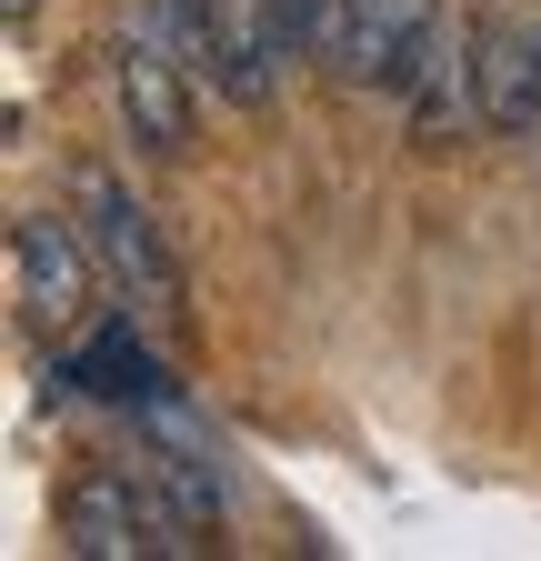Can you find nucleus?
<instances>
[{
	"label": "nucleus",
	"mask_w": 541,
	"mask_h": 561,
	"mask_svg": "<svg viewBox=\"0 0 541 561\" xmlns=\"http://www.w3.org/2000/svg\"><path fill=\"white\" fill-rule=\"evenodd\" d=\"M71 210H81V231L101 251V280L130 301V311H151V321H181V261L161 241V221L141 210V191H130L111 161H81L71 171Z\"/></svg>",
	"instance_id": "nucleus-1"
},
{
	"label": "nucleus",
	"mask_w": 541,
	"mask_h": 561,
	"mask_svg": "<svg viewBox=\"0 0 541 561\" xmlns=\"http://www.w3.org/2000/svg\"><path fill=\"white\" fill-rule=\"evenodd\" d=\"M111 111L130 130V151H151V161H181L191 130H200V81L181 70V50L141 11H130L120 41H111Z\"/></svg>",
	"instance_id": "nucleus-2"
},
{
	"label": "nucleus",
	"mask_w": 541,
	"mask_h": 561,
	"mask_svg": "<svg viewBox=\"0 0 541 561\" xmlns=\"http://www.w3.org/2000/svg\"><path fill=\"white\" fill-rule=\"evenodd\" d=\"M91 271H101V251L81 221H60V210H21L11 221V291L31 311V331L81 341L91 331Z\"/></svg>",
	"instance_id": "nucleus-3"
},
{
	"label": "nucleus",
	"mask_w": 541,
	"mask_h": 561,
	"mask_svg": "<svg viewBox=\"0 0 541 561\" xmlns=\"http://www.w3.org/2000/svg\"><path fill=\"white\" fill-rule=\"evenodd\" d=\"M401 130H412L422 151H451V140L482 130V21H461V11L431 21L412 81H401Z\"/></svg>",
	"instance_id": "nucleus-4"
},
{
	"label": "nucleus",
	"mask_w": 541,
	"mask_h": 561,
	"mask_svg": "<svg viewBox=\"0 0 541 561\" xmlns=\"http://www.w3.org/2000/svg\"><path fill=\"white\" fill-rule=\"evenodd\" d=\"M482 130H502V140L541 130V11L531 0L482 11Z\"/></svg>",
	"instance_id": "nucleus-5"
},
{
	"label": "nucleus",
	"mask_w": 541,
	"mask_h": 561,
	"mask_svg": "<svg viewBox=\"0 0 541 561\" xmlns=\"http://www.w3.org/2000/svg\"><path fill=\"white\" fill-rule=\"evenodd\" d=\"M441 21V0H352V21H342V50H331V70H342L352 91H381L401 101V81H412V60Z\"/></svg>",
	"instance_id": "nucleus-6"
},
{
	"label": "nucleus",
	"mask_w": 541,
	"mask_h": 561,
	"mask_svg": "<svg viewBox=\"0 0 541 561\" xmlns=\"http://www.w3.org/2000/svg\"><path fill=\"white\" fill-rule=\"evenodd\" d=\"M60 551H81V561H130V551H151L130 471H81L71 491H60Z\"/></svg>",
	"instance_id": "nucleus-7"
},
{
	"label": "nucleus",
	"mask_w": 541,
	"mask_h": 561,
	"mask_svg": "<svg viewBox=\"0 0 541 561\" xmlns=\"http://www.w3.org/2000/svg\"><path fill=\"white\" fill-rule=\"evenodd\" d=\"M60 381L91 391V401H130V411L171 391V381H161V362L141 351V311H130L120 331H81V351H71V371H60Z\"/></svg>",
	"instance_id": "nucleus-8"
},
{
	"label": "nucleus",
	"mask_w": 541,
	"mask_h": 561,
	"mask_svg": "<svg viewBox=\"0 0 541 561\" xmlns=\"http://www.w3.org/2000/svg\"><path fill=\"white\" fill-rule=\"evenodd\" d=\"M270 21H281V50L291 60H331V50H342L352 0H270Z\"/></svg>",
	"instance_id": "nucleus-9"
},
{
	"label": "nucleus",
	"mask_w": 541,
	"mask_h": 561,
	"mask_svg": "<svg viewBox=\"0 0 541 561\" xmlns=\"http://www.w3.org/2000/svg\"><path fill=\"white\" fill-rule=\"evenodd\" d=\"M0 11H11V31H31V11H41V0H0Z\"/></svg>",
	"instance_id": "nucleus-10"
}]
</instances>
